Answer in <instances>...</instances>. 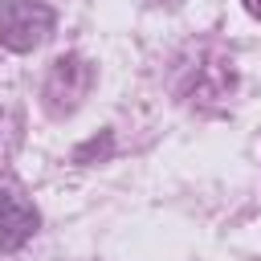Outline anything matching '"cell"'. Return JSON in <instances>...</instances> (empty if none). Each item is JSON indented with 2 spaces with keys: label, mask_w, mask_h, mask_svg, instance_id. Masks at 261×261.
I'll list each match as a JSON object with an SVG mask.
<instances>
[{
  "label": "cell",
  "mask_w": 261,
  "mask_h": 261,
  "mask_svg": "<svg viewBox=\"0 0 261 261\" xmlns=\"http://www.w3.org/2000/svg\"><path fill=\"white\" fill-rule=\"evenodd\" d=\"M53 33V12L41 0H0V45L24 53Z\"/></svg>",
  "instance_id": "6da1fadb"
},
{
  "label": "cell",
  "mask_w": 261,
  "mask_h": 261,
  "mask_svg": "<svg viewBox=\"0 0 261 261\" xmlns=\"http://www.w3.org/2000/svg\"><path fill=\"white\" fill-rule=\"evenodd\" d=\"M37 228V212L20 200V196H12V192H0V245H20L29 232Z\"/></svg>",
  "instance_id": "7a4b0ae2"
},
{
  "label": "cell",
  "mask_w": 261,
  "mask_h": 261,
  "mask_svg": "<svg viewBox=\"0 0 261 261\" xmlns=\"http://www.w3.org/2000/svg\"><path fill=\"white\" fill-rule=\"evenodd\" d=\"M245 8H249L253 16H261V0H245Z\"/></svg>",
  "instance_id": "3957f363"
}]
</instances>
